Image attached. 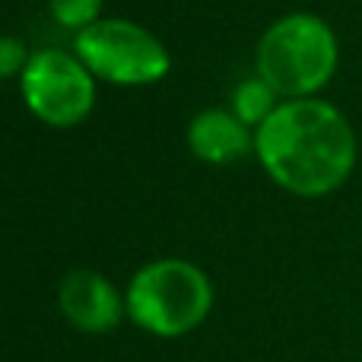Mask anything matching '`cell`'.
<instances>
[{
  "instance_id": "cell-1",
  "label": "cell",
  "mask_w": 362,
  "mask_h": 362,
  "mask_svg": "<svg viewBox=\"0 0 362 362\" xmlns=\"http://www.w3.org/2000/svg\"><path fill=\"white\" fill-rule=\"evenodd\" d=\"M255 156L276 187L296 197H327L356 169L350 118L325 99H283L255 131Z\"/></svg>"
},
{
  "instance_id": "cell-2",
  "label": "cell",
  "mask_w": 362,
  "mask_h": 362,
  "mask_svg": "<svg viewBox=\"0 0 362 362\" xmlns=\"http://www.w3.org/2000/svg\"><path fill=\"white\" fill-rule=\"evenodd\" d=\"M127 318L163 340L194 334L213 312L216 289L200 264L187 257H156L134 270L124 286Z\"/></svg>"
},
{
  "instance_id": "cell-3",
  "label": "cell",
  "mask_w": 362,
  "mask_h": 362,
  "mask_svg": "<svg viewBox=\"0 0 362 362\" xmlns=\"http://www.w3.org/2000/svg\"><path fill=\"white\" fill-rule=\"evenodd\" d=\"M340 64L337 32L318 13H286L264 29L255 51V74L280 99H315Z\"/></svg>"
},
{
  "instance_id": "cell-4",
  "label": "cell",
  "mask_w": 362,
  "mask_h": 362,
  "mask_svg": "<svg viewBox=\"0 0 362 362\" xmlns=\"http://www.w3.org/2000/svg\"><path fill=\"white\" fill-rule=\"evenodd\" d=\"M74 54L112 86H153L172 74V54L146 25L134 19H99L74 35Z\"/></svg>"
},
{
  "instance_id": "cell-5",
  "label": "cell",
  "mask_w": 362,
  "mask_h": 362,
  "mask_svg": "<svg viewBox=\"0 0 362 362\" xmlns=\"http://www.w3.org/2000/svg\"><path fill=\"white\" fill-rule=\"evenodd\" d=\"M95 76L74 51H32L19 74V95L35 121L57 131L76 127L95 108Z\"/></svg>"
},
{
  "instance_id": "cell-6",
  "label": "cell",
  "mask_w": 362,
  "mask_h": 362,
  "mask_svg": "<svg viewBox=\"0 0 362 362\" xmlns=\"http://www.w3.org/2000/svg\"><path fill=\"white\" fill-rule=\"evenodd\" d=\"M57 308L64 321L80 334H112L127 318L124 289H118L102 270L74 267L57 283Z\"/></svg>"
},
{
  "instance_id": "cell-7",
  "label": "cell",
  "mask_w": 362,
  "mask_h": 362,
  "mask_svg": "<svg viewBox=\"0 0 362 362\" xmlns=\"http://www.w3.org/2000/svg\"><path fill=\"white\" fill-rule=\"evenodd\" d=\"M187 150L206 165H232L255 153V131L232 108H204L187 121Z\"/></svg>"
},
{
  "instance_id": "cell-8",
  "label": "cell",
  "mask_w": 362,
  "mask_h": 362,
  "mask_svg": "<svg viewBox=\"0 0 362 362\" xmlns=\"http://www.w3.org/2000/svg\"><path fill=\"white\" fill-rule=\"evenodd\" d=\"M280 102H283V99L274 93V86H270L264 76L255 74V76H245V80L235 83L229 108L235 112L238 121H245L251 131H257V127H261L264 121L274 115V108L280 105Z\"/></svg>"
},
{
  "instance_id": "cell-9",
  "label": "cell",
  "mask_w": 362,
  "mask_h": 362,
  "mask_svg": "<svg viewBox=\"0 0 362 362\" xmlns=\"http://www.w3.org/2000/svg\"><path fill=\"white\" fill-rule=\"evenodd\" d=\"M102 4L105 0H48V10L57 25H64V29H70L76 35V32L89 29L93 23H99Z\"/></svg>"
},
{
  "instance_id": "cell-10",
  "label": "cell",
  "mask_w": 362,
  "mask_h": 362,
  "mask_svg": "<svg viewBox=\"0 0 362 362\" xmlns=\"http://www.w3.org/2000/svg\"><path fill=\"white\" fill-rule=\"evenodd\" d=\"M25 61H29L25 45L13 35H0V80H13V76L19 80Z\"/></svg>"
}]
</instances>
